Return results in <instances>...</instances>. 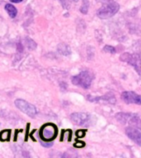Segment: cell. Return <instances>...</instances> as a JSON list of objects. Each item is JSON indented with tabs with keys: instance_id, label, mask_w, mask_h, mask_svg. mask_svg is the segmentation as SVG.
<instances>
[{
	"instance_id": "6da1fadb",
	"label": "cell",
	"mask_w": 141,
	"mask_h": 158,
	"mask_svg": "<svg viewBox=\"0 0 141 158\" xmlns=\"http://www.w3.org/2000/svg\"><path fill=\"white\" fill-rule=\"evenodd\" d=\"M116 118L122 124H129L130 127L141 130V118L136 114L121 112L116 114Z\"/></svg>"
},
{
	"instance_id": "7a4b0ae2",
	"label": "cell",
	"mask_w": 141,
	"mask_h": 158,
	"mask_svg": "<svg viewBox=\"0 0 141 158\" xmlns=\"http://www.w3.org/2000/svg\"><path fill=\"white\" fill-rule=\"evenodd\" d=\"M120 9V6L116 2H104V5L96 12V15L101 19H107L113 17Z\"/></svg>"
},
{
	"instance_id": "3957f363",
	"label": "cell",
	"mask_w": 141,
	"mask_h": 158,
	"mask_svg": "<svg viewBox=\"0 0 141 158\" xmlns=\"http://www.w3.org/2000/svg\"><path fill=\"white\" fill-rule=\"evenodd\" d=\"M93 76L88 71H82L78 75L72 77V83L82 88L88 89L90 87Z\"/></svg>"
},
{
	"instance_id": "277c9868",
	"label": "cell",
	"mask_w": 141,
	"mask_h": 158,
	"mask_svg": "<svg viewBox=\"0 0 141 158\" xmlns=\"http://www.w3.org/2000/svg\"><path fill=\"white\" fill-rule=\"evenodd\" d=\"M121 61L126 62L135 69L138 74L141 77V56L138 54H130L128 52L124 53L120 56Z\"/></svg>"
},
{
	"instance_id": "5b68a950",
	"label": "cell",
	"mask_w": 141,
	"mask_h": 158,
	"mask_svg": "<svg viewBox=\"0 0 141 158\" xmlns=\"http://www.w3.org/2000/svg\"><path fill=\"white\" fill-rule=\"evenodd\" d=\"M58 134V128L53 123H46L40 129V137L44 142H50L56 138Z\"/></svg>"
},
{
	"instance_id": "8992f818",
	"label": "cell",
	"mask_w": 141,
	"mask_h": 158,
	"mask_svg": "<svg viewBox=\"0 0 141 158\" xmlns=\"http://www.w3.org/2000/svg\"><path fill=\"white\" fill-rule=\"evenodd\" d=\"M15 106L17 109H19L20 110L22 111L23 113L27 114L32 118H34L36 115L37 110L36 107L33 105L30 104L29 102L22 100V99H17L15 101Z\"/></svg>"
},
{
	"instance_id": "52a82bcc",
	"label": "cell",
	"mask_w": 141,
	"mask_h": 158,
	"mask_svg": "<svg viewBox=\"0 0 141 158\" xmlns=\"http://www.w3.org/2000/svg\"><path fill=\"white\" fill-rule=\"evenodd\" d=\"M71 121L79 126H89L91 123L92 117L87 113H74L70 115Z\"/></svg>"
},
{
	"instance_id": "ba28073f",
	"label": "cell",
	"mask_w": 141,
	"mask_h": 158,
	"mask_svg": "<svg viewBox=\"0 0 141 158\" xmlns=\"http://www.w3.org/2000/svg\"><path fill=\"white\" fill-rule=\"evenodd\" d=\"M121 98L126 104H136L141 105V96L135 91H123Z\"/></svg>"
},
{
	"instance_id": "9c48e42d",
	"label": "cell",
	"mask_w": 141,
	"mask_h": 158,
	"mask_svg": "<svg viewBox=\"0 0 141 158\" xmlns=\"http://www.w3.org/2000/svg\"><path fill=\"white\" fill-rule=\"evenodd\" d=\"M126 133L129 138H130L136 144L141 147V132H139L137 128L129 127L126 129Z\"/></svg>"
},
{
	"instance_id": "30bf717a",
	"label": "cell",
	"mask_w": 141,
	"mask_h": 158,
	"mask_svg": "<svg viewBox=\"0 0 141 158\" xmlns=\"http://www.w3.org/2000/svg\"><path fill=\"white\" fill-rule=\"evenodd\" d=\"M88 100L90 101H93V102H98V101H106L107 102L111 104H115L116 103V98L112 93H108L105 95L103 96H101V97H92L91 96H88Z\"/></svg>"
},
{
	"instance_id": "8fae6325",
	"label": "cell",
	"mask_w": 141,
	"mask_h": 158,
	"mask_svg": "<svg viewBox=\"0 0 141 158\" xmlns=\"http://www.w3.org/2000/svg\"><path fill=\"white\" fill-rule=\"evenodd\" d=\"M5 10L7 11V12L8 13L10 17L14 18V17L17 16V10L13 5L10 4V3H7V4L5 5Z\"/></svg>"
},
{
	"instance_id": "7c38bea8",
	"label": "cell",
	"mask_w": 141,
	"mask_h": 158,
	"mask_svg": "<svg viewBox=\"0 0 141 158\" xmlns=\"http://www.w3.org/2000/svg\"><path fill=\"white\" fill-rule=\"evenodd\" d=\"M58 50L60 54H64V55L70 54V49L66 44H59V47H58Z\"/></svg>"
},
{
	"instance_id": "4fadbf2b",
	"label": "cell",
	"mask_w": 141,
	"mask_h": 158,
	"mask_svg": "<svg viewBox=\"0 0 141 158\" xmlns=\"http://www.w3.org/2000/svg\"><path fill=\"white\" fill-rule=\"evenodd\" d=\"M88 7H89V2L88 0H83V4L80 8L81 12H83V14H87L88 11Z\"/></svg>"
},
{
	"instance_id": "5bb4252c",
	"label": "cell",
	"mask_w": 141,
	"mask_h": 158,
	"mask_svg": "<svg viewBox=\"0 0 141 158\" xmlns=\"http://www.w3.org/2000/svg\"><path fill=\"white\" fill-rule=\"evenodd\" d=\"M10 133L9 130H4L2 131V133H0V139L2 141H8L10 138Z\"/></svg>"
},
{
	"instance_id": "9a60e30c",
	"label": "cell",
	"mask_w": 141,
	"mask_h": 158,
	"mask_svg": "<svg viewBox=\"0 0 141 158\" xmlns=\"http://www.w3.org/2000/svg\"><path fill=\"white\" fill-rule=\"evenodd\" d=\"M103 50L106 53H110V54H115L116 53V49L111 45H105Z\"/></svg>"
},
{
	"instance_id": "2e32d148",
	"label": "cell",
	"mask_w": 141,
	"mask_h": 158,
	"mask_svg": "<svg viewBox=\"0 0 141 158\" xmlns=\"http://www.w3.org/2000/svg\"><path fill=\"white\" fill-rule=\"evenodd\" d=\"M26 42H27V47H28L30 49H36V43H35V42L33 41L32 40L27 39Z\"/></svg>"
},
{
	"instance_id": "e0dca14e",
	"label": "cell",
	"mask_w": 141,
	"mask_h": 158,
	"mask_svg": "<svg viewBox=\"0 0 141 158\" xmlns=\"http://www.w3.org/2000/svg\"><path fill=\"white\" fill-rule=\"evenodd\" d=\"M59 1L61 2L62 6H63L64 8H66V9H69V7H70V5H71L72 0H59Z\"/></svg>"
},
{
	"instance_id": "ac0fdd59",
	"label": "cell",
	"mask_w": 141,
	"mask_h": 158,
	"mask_svg": "<svg viewBox=\"0 0 141 158\" xmlns=\"http://www.w3.org/2000/svg\"><path fill=\"white\" fill-rule=\"evenodd\" d=\"M85 134H86V130H78L76 132V136L79 138H83Z\"/></svg>"
},
{
	"instance_id": "d6986e66",
	"label": "cell",
	"mask_w": 141,
	"mask_h": 158,
	"mask_svg": "<svg viewBox=\"0 0 141 158\" xmlns=\"http://www.w3.org/2000/svg\"><path fill=\"white\" fill-rule=\"evenodd\" d=\"M84 145H85V143H83V142L75 143V147H77V148H83V147H84Z\"/></svg>"
},
{
	"instance_id": "ffe728a7",
	"label": "cell",
	"mask_w": 141,
	"mask_h": 158,
	"mask_svg": "<svg viewBox=\"0 0 141 158\" xmlns=\"http://www.w3.org/2000/svg\"><path fill=\"white\" fill-rule=\"evenodd\" d=\"M10 1H11V2H15V3H18V2H22L23 0H10Z\"/></svg>"
},
{
	"instance_id": "44dd1931",
	"label": "cell",
	"mask_w": 141,
	"mask_h": 158,
	"mask_svg": "<svg viewBox=\"0 0 141 158\" xmlns=\"http://www.w3.org/2000/svg\"><path fill=\"white\" fill-rule=\"evenodd\" d=\"M74 2H77V1H78V0H74Z\"/></svg>"
}]
</instances>
